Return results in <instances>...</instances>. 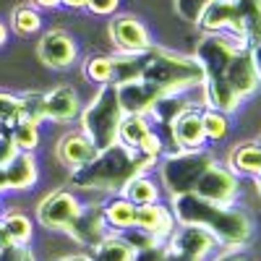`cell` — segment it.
<instances>
[{"label": "cell", "mask_w": 261, "mask_h": 261, "mask_svg": "<svg viewBox=\"0 0 261 261\" xmlns=\"http://www.w3.org/2000/svg\"><path fill=\"white\" fill-rule=\"evenodd\" d=\"M172 214L178 225H199L209 230L214 241L225 248H243L253 235V222L243 209H238L235 204H212L199 199L196 193L172 196Z\"/></svg>", "instance_id": "6da1fadb"}, {"label": "cell", "mask_w": 261, "mask_h": 261, "mask_svg": "<svg viewBox=\"0 0 261 261\" xmlns=\"http://www.w3.org/2000/svg\"><path fill=\"white\" fill-rule=\"evenodd\" d=\"M157 165L154 157L141 154L139 149H128L123 144H113L107 149H99L92 162L71 170V183L84 191H107L115 193L123 191L128 180L146 172Z\"/></svg>", "instance_id": "7a4b0ae2"}, {"label": "cell", "mask_w": 261, "mask_h": 261, "mask_svg": "<svg viewBox=\"0 0 261 261\" xmlns=\"http://www.w3.org/2000/svg\"><path fill=\"white\" fill-rule=\"evenodd\" d=\"M139 68H141L139 79L157 86L162 94H180V92L201 86L204 81V71L193 55L172 53L154 45L139 53Z\"/></svg>", "instance_id": "3957f363"}, {"label": "cell", "mask_w": 261, "mask_h": 261, "mask_svg": "<svg viewBox=\"0 0 261 261\" xmlns=\"http://www.w3.org/2000/svg\"><path fill=\"white\" fill-rule=\"evenodd\" d=\"M123 110L118 102V89L115 84H105L92 99V105L81 110L79 123H81V134L92 139L97 149H107L118 141V125H120Z\"/></svg>", "instance_id": "277c9868"}, {"label": "cell", "mask_w": 261, "mask_h": 261, "mask_svg": "<svg viewBox=\"0 0 261 261\" xmlns=\"http://www.w3.org/2000/svg\"><path fill=\"white\" fill-rule=\"evenodd\" d=\"M214 165V154L206 149H178L165 154L160 165V178L162 186L170 196H183L193 193L199 178L204 175V170Z\"/></svg>", "instance_id": "5b68a950"}, {"label": "cell", "mask_w": 261, "mask_h": 261, "mask_svg": "<svg viewBox=\"0 0 261 261\" xmlns=\"http://www.w3.org/2000/svg\"><path fill=\"white\" fill-rule=\"evenodd\" d=\"M193 193L204 201H212V204H222V206H232L238 193H241V178L225 165H209L204 170V175L196 183Z\"/></svg>", "instance_id": "8992f818"}, {"label": "cell", "mask_w": 261, "mask_h": 261, "mask_svg": "<svg viewBox=\"0 0 261 261\" xmlns=\"http://www.w3.org/2000/svg\"><path fill=\"white\" fill-rule=\"evenodd\" d=\"M196 27H199L204 34H214V32L230 34V37L241 39L246 45L241 0H212V3L204 8V13H201V18H199Z\"/></svg>", "instance_id": "52a82bcc"}, {"label": "cell", "mask_w": 261, "mask_h": 261, "mask_svg": "<svg viewBox=\"0 0 261 261\" xmlns=\"http://www.w3.org/2000/svg\"><path fill=\"white\" fill-rule=\"evenodd\" d=\"M81 212V201L71 191H53L50 196L39 201L37 206V220L42 227L47 230H68V225L76 220V214Z\"/></svg>", "instance_id": "ba28073f"}, {"label": "cell", "mask_w": 261, "mask_h": 261, "mask_svg": "<svg viewBox=\"0 0 261 261\" xmlns=\"http://www.w3.org/2000/svg\"><path fill=\"white\" fill-rule=\"evenodd\" d=\"M217 246L220 243L214 241V235L199 225H178L167 241L170 253H180V256L199 258V261H206Z\"/></svg>", "instance_id": "9c48e42d"}, {"label": "cell", "mask_w": 261, "mask_h": 261, "mask_svg": "<svg viewBox=\"0 0 261 261\" xmlns=\"http://www.w3.org/2000/svg\"><path fill=\"white\" fill-rule=\"evenodd\" d=\"M225 81L230 84V89L238 94L241 102L251 99L261 89V76L256 71V63L248 47H241L232 55V60L227 63V71H225Z\"/></svg>", "instance_id": "30bf717a"}, {"label": "cell", "mask_w": 261, "mask_h": 261, "mask_svg": "<svg viewBox=\"0 0 261 261\" xmlns=\"http://www.w3.org/2000/svg\"><path fill=\"white\" fill-rule=\"evenodd\" d=\"M110 39H113V45L120 53H125V55H139V53L151 47V37H149L146 27L141 24L139 18H134V16H118V18H113Z\"/></svg>", "instance_id": "8fae6325"}, {"label": "cell", "mask_w": 261, "mask_h": 261, "mask_svg": "<svg viewBox=\"0 0 261 261\" xmlns=\"http://www.w3.org/2000/svg\"><path fill=\"white\" fill-rule=\"evenodd\" d=\"M115 89H118V102H120L123 115H144L146 118L151 105L162 97V92L157 89V86L146 84L144 79L115 84Z\"/></svg>", "instance_id": "7c38bea8"}, {"label": "cell", "mask_w": 261, "mask_h": 261, "mask_svg": "<svg viewBox=\"0 0 261 261\" xmlns=\"http://www.w3.org/2000/svg\"><path fill=\"white\" fill-rule=\"evenodd\" d=\"M39 60L47 65V68H55V71H63V68H68V65L76 63V42L71 39V34H65L63 29H53L47 32L45 37L39 39Z\"/></svg>", "instance_id": "4fadbf2b"}, {"label": "cell", "mask_w": 261, "mask_h": 261, "mask_svg": "<svg viewBox=\"0 0 261 261\" xmlns=\"http://www.w3.org/2000/svg\"><path fill=\"white\" fill-rule=\"evenodd\" d=\"M68 232L76 243L81 246H89L97 248L102 241L110 232H107V222H105V214L99 206H81V212L76 214V220L68 225Z\"/></svg>", "instance_id": "5bb4252c"}, {"label": "cell", "mask_w": 261, "mask_h": 261, "mask_svg": "<svg viewBox=\"0 0 261 261\" xmlns=\"http://www.w3.org/2000/svg\"><path fill=\"white\" fill-rule=\"evenodd\" d=\"M136 227H141L144 232H149L154 241L167 243L172 230L178 227V220H175V214H172L170 206L154 201V204L139 206V212H136Z\"/></svg>", "instance_id": "9a60e30c"}, {"label": "cell", "mask_w": 261, "mask_h": 261, "mask_svg": "<svg viewBox=\"0 0 261 261\" xmlns=\"http://www.w3.org/2000/svg\"><path fill=\"white\" fill-rule=\"evenodd\" d=\"M167 128H170L172 141H175L178 149H204L206 146V134H204L199 107H188V110L180 113Z\"/></svg>", "instance_id": "2e32d148"}, {"label": "cell", "mask_w": 261, "mask_h": 261, "mask_svg": "<svg viewBox=\"0 0 261 261\" xmlns=\"http://www.w3.org/2000/svg\"><path fill=\"white\" fill-rule=\"evenodd\" d=\"M81 115V102L73 86H55L45 94V120L53 123H73Z\"/></svg>", "instance_id": "e0dca14e"}, {"label": "cell", "mask_w": 261, "mask_h": 261, "mask_svg": "<svg viewBox=\"0 0 261 261\" xmlns=\"http://www.w3.org/2000/svg\"><path fill=\"white\" fill-rule=\"evenodd\" d=\"M55 151H58V160L73 170V167H81V165H86V162H92V160L97 157L99 149L92 144V139L86 136V134H81V130H73V134H65V136L58 141V149H55Z\"/></svg>", "instance_id": "ac0fdd59"}, {"label": "cell", "mask_w": 261, "mask_h": 261, "mask_svg": "<svg viewBox=\"0 0 261 261\" xmlns=\"http://www.w3.org/2000/svg\"><path fill=\"white\" fill-rule=\"evenodd\" d=\"M227 167L238 178H258L261 175V144L258 141L238 144L227 157Z\"/></svg>", "instance_id": "d6986e66"}, {"label": "cell", "mask_w": 261, "mask_h": 261, "mask_svg": "<svg viewBox=\"0 0 261 261\" xmlns=\"http://www.w3.org/2000/svg\"><path fill=\"white\" fill-rule=\"evenodd\" d=\"M37 162L32 157V151H18V154L6 162V178H8V188L13 191H29L37 183Z\"/></svg>", "instance_id": "ffe728a7"}, {"label": "cell", "mask_w": 261, "mask_h": 261, "mask_svg": "<svg viewBox=\"0 0 261 261\" xmlns=\"http://www.w3.org/2000/svg\"><path fill=\"white\" fill-rule=\"evenodd\" d=\"M136 212H139V206L130 204L125 196H118V199H113L110 204L102 206L107 227H113L118 232H125L130 227H136Z\"/></svg>", "instance_id": "44dd1931"}, {"label": "cell", "mask_w": 261, "mask_h": 261, "mask_svg": "<svg viewBox=\"0 0 261 261\" xmlns=\"http://www.w3.org/2000/svg\"><path fill=\"white\" fill-rule=\"evenodd\" d=\"M188 107H193V105L186 99V92H180V94H162L154 105H151L149 115H151V120L170 125L180 113H186Z\"/></svg>", "instance_id": "7402d4cb"}, {"label": "cell", "mask_w": 261, "mask_h": 261, "mask_svg": "<svg viewBox=\"0 0 261 261\" xmlns=\"http://www.w3.org/2000/svg\"><path fill=\"white\" fill-rule=\"evenodd\" d=\"M149 123L144 115H123L120 125H118V144L128 146V149H139L141 139L149 134Z\"/></svg>", "instance_id": "603a6c76"}, {"label": "cell", "mask_w": 261, "mask_h": 261, "mask_svg": "<svg viewBox=\"0 0 261 261\" xmlns=\"http://www.w3.org/2000/svg\"><path fill=\"white\" fill-rule=\"evenodd\" d=\"M123 196L130 201V204H136V206H146V204H154L160 201V188L151 183L146 175H136L134 180H128L125 188H123Z\"/></svg>", "instance_id": "cb8c5ba5"}, {"label": "cell", "mask_w": 261, "mask_h": 261, "mask_svg": "<svg viewBox=\"0 0 261 261\" xmlns=\"http://www.w3.org/2000/svg\"><path fill=\"white\" fill-rule=\"evenodd\" d=\"M94 261H134V248H130L123 235H107L94 248Z\"/></svg>", "instance_id": "d4e9b609"}, {"label": "cell", "mask_w": 261, "mask_h": 261, "mask_svg": "<svg viewBox=\"0 0 261 261\" xmlns=\"http://www.w3.org/2000/svg\"><path fill=\"white\" fill-rule=\"evenodd\" d=\"M201 123H204V134L206 141H222L230 134V115L212 110V107H204L201 110Z\"/></svg>", "instance_id": "484cf974"}, {"label": "cell", "mask_w": 261, "mask_h": 261, "mask_svg": "<svg viewBox=\"0 0 261 261\" xmlns=\"http://www.w3.org/2000/svg\"><path fill=\"white\" fill-rule=\"evenodd\" d=\"M8 134L13 136L16 146L21 151H34L37 144H39V123L34 120H27V118H18L11 128H8Z\"/></svg>", "instance_id": "4316f807"}, {"label": "cell", "mask_w": 261, "mask_h": 261, "mask_svg": "<svg viewBox=\"0 0 261 261\" xmlns=\"http://www.w3.org/2000/svg\"><path fill=\"white\" fill-rule=\"evenodd\" d=\"M0 222H3V227L8 230V235H11L13 243H24V246H27V243L32 241V222H29L27 214L11 212V214H6Z\"/></svg>", "instance_id": "83f0119b"}, {"label": "cell", "mask_w": 261, "mask_h": 261, "mask_svg": "<svg viewBox=\"0 0 261 261\" xmlns=\"http://www.w3.org/2000/svg\"><path fill=\"white\" fill-rule=\"evenodd\" d=\"M11 27H13V32L21 34V37L34 34V32H39V27H42V16H39L34 8H29V6H18V8L13 11V16H11Z\"/></svg>", "instance_id": "f1b7e54d"}, {"label": "cell", "mask_w": 261, "mask_h": 261, "mask_svg": "<svg viewBox=\"0 0 261 261\" xmlns=\"http://www.w3.org/2000/svg\"><path fill=\"white\" fill-rule=\"evenodd\" d=\"M18 118H27L34 123L45 120V94L42 92H27L18 97Z\"/></svg>", "instance_id": "f546056e"}, {"label": "cell", "mask_w": 261, "mask_h": 261, "mask_svg": "<svg viewBox=\"0 0 261 261\" xmlns=\"http://www.w3.org/2000/svg\"><path fill=\"white\" fill-rule=\"evenodd\" d=\"M141 76L139 68V55H125L120 53L118 58H113V84H123V81H134Z\"/></svg>", "instance_id": "4dcf8cb0"}, {"label": "cell", "mask_w": 261, "mask_h": 261, "mask_svg": "<svg viewBox=\"0 0 261 261\" xmlns=\"http://www.w3.org/2000/svg\"><path fill=\"white\" fill-rule=\"evenodd\" d=\"M84 73L89 76L92 81L97 84H113V58H105V55H97V58H89L84 65Z\"/></svg>", "instance_id": "1f68e13d"}, {"label": "cell", "mask_w": 261, "mask_h": 261, "mask_svg": "<svg viewBox=\"0 0 261 261\" xmlns=\"http://www.w3.org/2000/svg\"><path fill=\"white\" fill-rule=\"evenodd\" d=\"M209 3L212 0H175V11L183 21H188V24H199V18H201V13Z\"/></svg>", "instance_id": "d6a6232c"}, {"label": "cell", "mask_w": 261, "mask_h": 261, "mask_svg": "<svg viewBox=\"0 0 261 261\" xmlns=\"http://www.w3.org/2000/svg\"><path fill=\"white\" fill-rule=\"evenodd\" d=\"M18 120V97L0 92V128H11Z\"/></svg>", "instance_id": "836d02e7"}, {"label": "cell", "mask_w": 261, "mask_h": 261, "mask_svg": "<svg viewBox=\"0 0 261 261\" xmlns=\"http://www.w3.org/2000/svg\"><path fill=\"white\" fill-rule=\"evenodd\" d=\"M123 235V241L134 248V251H144V248H151V246H157L160 241H154L149 232H144L141 227H130V230H125V232H120Z\"/></svg>", "instance_id": "e575fe53"}, {"label": "cell", "mask_w": 261, "mask_h": 261, "mask_svg": "<svg viewBox=\"0 0 261 261\" xmlns=\"http://www.w3.org/2000/svg\"><path fill=\"white\" fill-rule=\"evenodd\" d=\"M18 146H16V141H13V136L8 134V128H0V165H6V162H11L16 154H18Z\"/></svg>", "instance_id": "d590c367"}, {"label": "cell", "mask_w": 261, "mask_h": 261, "mask_svg": "<svg viewBox=\"0 0 261 261\" xmlns=\"http://www.w3.org/2000/svg\"><path fill=\"white\" fill-rule=\"evenodd\" d=\"M139 151H141V154L154 157V160H160V157H162V141H160V136L154 134V130H149V134L141 139V144H139Z\"/></svg>", "instance_id": "8d00e7d4"}, {"label": "cell", "mask_w": 261, "mask_h": 261, "mask_svg": "<svg viewBox=\"0 0 261 261\" xmlns=\"http://www.w3.org/2000/svg\"><path fill=\"white\" fill-rule=\"evenodd\" d=\"M120 6V0H86V8L97 16H107V13H115Z\"/></svg>", "instance_id": "74e56055"}, {"label": "cell", "mask_w": 261, "mask_h": 261, "mask_svg": "<svg viewBox=\"0 0 261 261\" xmlns=\"http://www.w3.org/2000/svg\"><path fill=\"white\" fill-rule=\"evenodd\" d=\"M29 248L24 243H13L8 248H0V261H27Z\"/></svg>", "instance_id": "f35d334b"}, {"label": "cell", "mask_w": 261, "mask_h": 261, "mask_svg": "<svg viewBox=\"0 0 261 261\" xmlns=\"http://www.w3.org/2000/svg\"><path fill=\"white\" fill-rule=\"evenodd\" d=\"M212 261H251L246 253H241V248H225L222 253H217Z\"/></svg>", "instance_id": "ab89813d"}, {"label": "cell", "mask_w": 261, "mask_h": 261, "mask_svg": "<svg viewBox=\"0 0 261 261\" xmlns=\"http://www.w3.org/2000/svg\"><path fill=\"white\" fill-rule=\"evenodd\" d=\"M248 50H251V58H253V63H256V71H258V76H261V39L253 42Z\"/></svg>", "instance_id": "60d3db41"}, {"label": "cell", "mask_w": 261, "mask_h": 261, "mask_svg": "<svg viewBox=\"0 0 261 261\" xmlns=\"http://www.w3.org/2000/svg\"><path fill=\"white\" fill-rule=\"evenodd\" d=\"M8 246H13V241H11L8 230L3 227V222H0V248H8Z\"/></svg>", "instance_id": "b9f144b4"}, {"label": "cell", "mask_w": 261, "mask_h": 261, "mask_svg": "<svg viewBox=\"0 0 261 261\" xmlns=\"http://www.w3.org/2000/svg\"><path fill=\"white\" fill-rule=\"evenodd\" d=\"M55 261H94L92 256H86V253H73V256H60Z\"/></svg>", "instance_id": "7bdbcfd3"}, {"label": "cell", "mask_w": 261, "mask_h": 261, "mask_svg": "<svg viewBox=\"0 0 261 261\" xmlns=\"http://www.w3.org/2000/svg\"><path fill=\"white\" fill-rule=\"evenodd\" d=\"M34 6L37 8H58L60 0H34Z\"/></svg>", "instance_id": "ee69618b"}, {"label": "cell", "mask_w": 261, "mask_h": 261, "mask_svg": "<svg viewBox=\"0 0 261 261\" xmlns=\"http://www.w3.org/2000/svg\"><path fill=\"white\" fill-rule=\"evenodd\" d=\"M0 191H8V178H6V165H0Z\"/></svg>", "instance_id": "f6af8a7d"}, {"label": "cell", "mask_w": 261, "mask_h": 261, "mask_svg": "<svg viewBox=\"0 0 261 261\" xmlns=\"http://www.w3.org/2000/svg\"><path fill=\"white\" fill-rule=\"evenodd\" d=\"M63 6H68V8H84L86 6V0H60Z\"/></svg>", "instance_id": "bcb514c9"}, {"label": "cell", "mask_w": 261, "mask_h": 261, "mask_svg": "<svg viewBox=\"0 0 261 261\" xmlns=\"http://www.w3.org/2000/svg\"><path fill=\"white\" fill-rule=\"evenodd\" d=\"M167 261H199V258H188V256H180V253H167Z\"/></svg>", "instance_id": "7dc6e473"}, {"label": "cell", "mask_w": 261, "mask_h": 261, "mask_svg": "<svg viewBox=\"0 0 261 261\" xmlns=\"http://www.w3.org/2000/svg\"><path fill=\"white\" fill-rule=\"evenodd\" d=\"M6 37H8V32L3 27V21H0V45H6Z\"/></svg>", "instance_id": "c3c4849f"}, {"label": "cell", "mask_w": 261, "mask_h": 261, "mask_svg": "<svg viewBox=\"0 0 261 261\" xmlns=\"http://www.w3.org/2000/svg\"><path fill=\"white\" fill-rule=\"evenodd\" d=\"M253 180H256V191H258V196H261V175H258V178H253Z\"/></svg>", "instance_id": "681fc988"}, {"label": "cell", "mask_w": 261, "mask_h": 261, "mask_svg": "<svg viewBox=\"0 0 261 261\" xmlns=\"http://www.w3.org/2000/svg\"><path fill=\"white\" fill-rule=\"evenodd\" d=\"M27 261H37V258H34V256H32V253H27Z\"/></svg>", "instance_id": "f907efd6"}, {"label": "cell", "mask_w": 261, "mask_h": 261, "mask_svg": "<svg viewBox=\"0 0 261 261\" xmlns=\"http://www.w3.org/2000/svg\"><path fill=\"white\" fill-rule=\"evenodd\" d=\"M0 220H3V214H0Z\"/></svg>", "instance_id": "816d5d0a"}, {"label": "cell", "mask_w": 261, "mask_h": 261, "mask_svg": "<svg viewBox=\"0 0 261 261\" xmlns=\"http://www.w3.org/2000/svg\"><path fill=\"white\" fill-rule=\"evenodd\" d=\"M258 144H261V139H258Z\"/></svg>", "instance_id": "f5cc1de1"}, {"label": "cell", "mask_w": 261, "mask_h": 261, "mask_svg": "<svg viewBox=\"0 0 261 261\" xmlns=\"http://www.w3.org/2000/svg\"><path fill=\"white\" fill-rule=\"evenodd\" d=\"M258 3H261V0H258Z\"/></svg>", "instance_id": "db71d44e"}, {"label": "cell", "mask_w": 261, "mask_h": 261, "mask_svg": "<svg viewBox=\"0 0 261 261\" xmlns=\"http://www.w3.org/2000/svg\"><path fill=\"white\" fill-rule=\"evenodd\" d=\"M165 261H167V258H165Z\"/></svg>", "instance_id": "11a10c76"}]
</instances>
